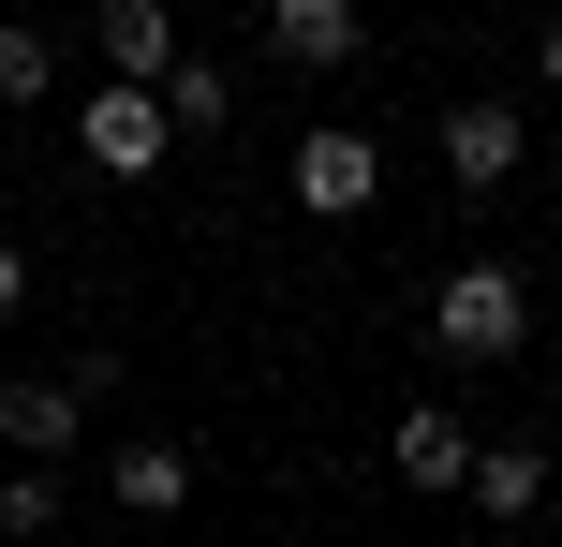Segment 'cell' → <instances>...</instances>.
Here are the masks:
<instances>
[{
    "label": "cell",
    "instance_id": "9a60e30c",
    "mask_svg": "<svg viewBox=\"0 0 562 547\" xmlns=\"http://www.w3.org/2000/svg\"><path fill=\"white\" fill-rule=\"evenodd\" d=\"M533 89H562V15H548V30H533Z\"/></svg>",
    "mask_w": 562,
    "mask_h": 547
},
{
    "label": "cell",
    "instance_id": "7c38bea8",
    "mask_svg": "<svg viewBox=\"0 0 562 547\" xmlns=\"http://www.w3.org/2000/svg\"><path fill=\"white\" fill-rule=\"evenodd\" d=\"M15 104H59V45L30 15H0V118H15Z\"/></svg>",
    "mask_w": 562,
    "mask_h": 547
},
{
    "label": "cell",
    "instance_id": "5bb4252c",
    "mask_svg": "<svg viewBox=\"0 0 562 547\" xmlns=\"http://www.w3.org/2000/svg\"><path fill=\"white\" fill-rule=\"evenodd\" d=\"M15 311H30V252L0 237V326H15Z\"/></svg>",
    "mask_w": 562,
    "mask_h": 547
},
{
    "label": "cell",
    "instance_id": "ba28073f",
    "mask_svg": "<svg viewBox=\"0 0 562 547\" xmlns=\"http://www.w3.org/2000/svg\"><path fill=\"white\" fill-rule=\"evenodd\" d=\"M89 45H104V75H148V89H164V59H178V0H89Z\"/></svg>",
    "mask_w": 562,
    "mask_h": 547
},
{
    "label": "cell",
    "instance_id": "5b68a950",
    "mask_svg": "<svg viewBox=\"0 0 562 547\" xmlns=\"http://www.w3.org/2000/svg\"><path fill=\"white\" fill-rule=\"evenodd\" d=\"M0 459H89V385L75 371H0Z\"/></svg>",
    "mask_w": 562,
    "mask_h": 547
},
{
    "label": "cell",
    "instance_id": "9c48e42d",
    "mask_svg": "<svg viewBox=\"0 0 562 547\" xmlns=\"http://www.w3.org/2000/svg\"><path fill=\"white\" fill-rule=\"evenodd\" d=\"M459 503H474V518H533V503H548V444H474V474H459Z\"/></svg>",
    "mask_w": 562,
    "mask_h": 547
},
{
    "label": "cell",
    "instance_id": "52a82bcc",
    "mask_svg": "<svg viewBox=\"0 0 562 547\" xmlns=\"http://www.w3.org/2000/svg\"><path fill=\"white\" fill-rule=\"evenodd\" d=\"M385 474H400V489H459V474H474V414H459V400H415L385 430Z\"/></svg>",
    "mask_w": 562,
    "mask_h": 547
},
{
    "label": "cell",
    "instance_id": "7a4b0ae2",
    "mask_svg": "<svg viewBox=\"0 0 562 547\" xmlns=\"http://www.w3.org/2000/svg\"><path fill=\"white\" fill-rule=\"evenodd\" d=\"M75 148H89V178H164L178 163V118H164V89L148 75H104V89H75Z\"/></svg>",
    "mask_w": 562,
    "mask_h": 547
},
{
    "label": "cell",
    "instance_id": "4fadbf2b",
    "mask_svg": "<svg viewBox=\"0 0 562 547\" xmlns=\"http://www.w3.org/2000/svg\"><path fill=\"white\" fill-rule=\"evenodd\" d=\"M0 533H59V459H15V474H0Z\"/></svg>",
    "mask_w": 562,
    "mask_h": 547
},
{
    "label": "cell",
    "instance_id": "8fae6325",
    "mask_svg": "<svg viewBox=\"0 0 562 547\" xmlns=\"http://www.w3.org/2000/svg\"><path fill=\"white\" fill-rule=\"evenodd\" d=\"M104 489H119V518H178L193 503V459L178 444H104Z\"/></svg>",
    "mask_w": 562,
    "mask_h": 547
},
{
    "label": "cell",
    "instance_id": "30bf717a",
    "mask_svg": "<svg viewBox=\"0 0 562 547\" xmlns=\"http://www.w3.org/2000/svg\"><path fill=\"white\" fill-rule=\"evenodd\" d=\"M164 118H178V148L237 134V59H193V45H178V59H164Z\"/></svg>",
    "mask_w": 562,
    "mask_h": 547
},
{
    "label": "cell",
    "instance_id": "8992f818",
    "mask_svg": "<svg viewBox=\"0 0 562 547\" xmlns=\"http://www.w3.org/2000/svg\"><path fill=\"white\" fill-rule=\"evenodd\" d=\"M356 45H370L356 0H267V59L281 75H356Z\"/></svg>",
    "mask_w": 562,
    "mask_h": 547
},
{
    "label": "cell",
    "instance_id": "277c9868",
    "mask_svg": "<svg viewBox=\"0 0 562 547\" xmlns=\"http://www.w3.org/2000/svg\"><path fill=\"white\" fill-rule=\"evenodd\" d=\"M429 148H445V178H459V193H504V178L533 163V118H518L504 89H459V104L429 118Z\"/></svg>",
    "mask_w": 562,
    "mask_h": 547
},
{
    "label": "cell",
    "instance_id": "6da1fadb",
    "mask_svg": "<svg viewBox=\"0 0 562 547\" xmlns=\"http://www.w3.org/2000/svg\"><path fill=\"white\" fill-rule=\"evenodd\" d=\"M518 341H533V282H518L504 252L445 266V296H429V355H445V371H504Z\"/></svg>",
    "mask_w": 562,
    "mask_h": 547
},
{
    "label": "cell",
    "instance_id": "3957f363",
    "mask_svg": "<svg viewBox=\"0 0 562 547\" xmlns=\"http://www.w3.org/2000/svg\"><path fill=\"white\" fill-rule=\"evenodd\" d=\"M281 178H296V207H311V223H370V207H385V148H370L356 118H311Z\"/></svg>",
    "mask_w": 562,
    "mask_h": 547
}]
</instances>
